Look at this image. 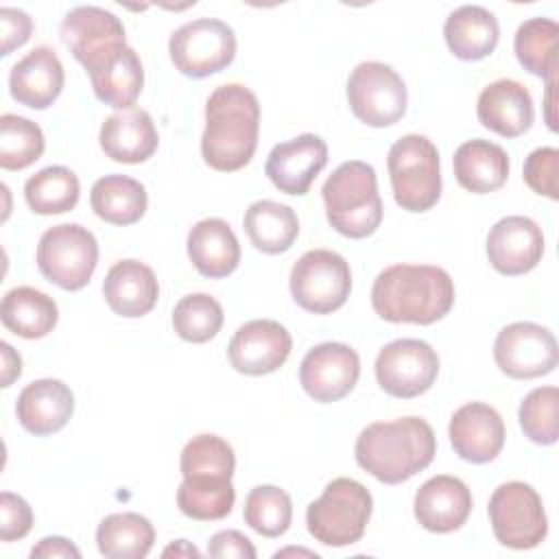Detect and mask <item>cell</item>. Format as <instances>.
<instances>
[{"instance_id":"cell-1","label":"cell","mask_w":559,"mask_h":559,"mask_svg":"<svg viewBox=\"0 0 559 559\" xmlns=\"http://www.w3.org/2000/svg\"><path fill=\"white\" fill-rule=\"evenodd\" d=\"M258 96L242 83L218 85L205 103V129L201 135L205 164L221 173L245 168L258 148Z\"/></svg>"},{"instance_id":"cell-2","label":"cell","mask_w":559,"mask_h":559,"mask_svg":"<svg viewBox=\"0 0 559 559\" xmlns=\"http://www.w3.org/2000/svg\"><path fill=\"white\" fill-rule=\"evenodd\" d=\"M371 306L384 321L430 325L452 310L454 282L441 266L393 264L376 277Z\"/></svg>"},{"instance_id":"cell-3","label":"cell","mask_w":559,"mask_h":559,"mask_svg":"<svg viewBox=\"0 0 559 559\" xmlns=\"http://www.w3.org/2000/svg\"><path fill=\"white\" fill-rule=\"evenodd\" d=\"M356 463L384 485H400L426 469L437 454V439L421 417L373 421L356 439Z\"/></svg>"},{"instance_id":"cell-4","label":"cell","mask_w":559,"mask_h":559,"mask_svg":"<svg viewBox=\"0 0 559 559\" xmlns=\"http://www.w3.org/2000/svg\"><path fill=\"white\" fill-rule=\"evenodd\" d=\"M328 223L347 238H367L382 223V199L371 164L349 159L323 183Z\"/></svg>"},{"instance_id":"cell-5","label":"cell","mask_w":559,"mask_h":559,"mask_svg":"<svg viewBox=\"0 0 559 559\" xmlns=\"http://www.w3.org/2000/svg\"><path fill=\"white\" fill-rule=\"evenodd\" d=\"M371 511L373 498L362 483L345 476L334 478L325 485L323 493L308 504V533L332 548L352 546L365 535Z\"/></svg>"},{"instance_id":"cell-6","label":"cell","mask_w":559,"mask_h":559,"mask_svg":"<svg viewBox=\"0 0 559 559\" xmlns=\"http://www.w3.org/2000/svg\"><path fill=\"white\" fill-rule=\"evenodd\" d=\"M395 203L406 212H426L441 197L437 146L419 133L402 135L386 157Z\"/></svg>"},{"instance_id":"cell-7","label":"cell","mask_w":559,"mask_h":559,"mask_svg":"<svg viewBox=\"0 0 559 559\" xmlns=\"http://www.w3.org/2000/svg\"><path fill=\"white\" fill-rule=\"evenodd\" d=\"M98 264V242L94 234L76 223L46 229L37 245V266L41 275L63 290L83 288Z\"/></svg>"},{"instance_id":"cell-8","label":"cell","mask_w":559,"mask_h":559,"mask_svg":"<svg viewBox=\"0 0 559 559\" xmlns=\"http://www.w3.org/2000/svg\"><path fill=\"white\" fill-rule=\"evenodd\" d=\"M489 522L496 539L513 550L535 548L548 533L544 502L539 493L522 480L496 487L489 498Z\"/></svg>"},{"instance_id":"cell-9","label":"cell","mask_w":559,"mask_h":559,"mask_svg":"<svg viewBox=\"0 0 559 559\" xmlns=\"http://www.w3.org/2000/svg\"><path fill=\"white\" fill-rule=\"evenodd\" d=\"M352 290L347 260L330 249L306 251L290 269V295L312 314L338 310Z\"/></svg>"},{"instance_id":"cell-10","label":"cell","mask_w":559,"mask_h":559,"mask_svg":"<svg viewBox=\"0 0 559 559\" xmlns=\"http://www.w3.org/2000/svg\"><path fill=\"white\" fill-rule=\"evenodd\" d=\"M168 52L175 68L192 79H205L225 70L236 57L231 26L214 17H199L173 31Z\"/></svg>"},{"instance_id":"cell-11","label":"cell","mask_w":559,"mask_h":559,"mask_svg":"<svg viewBox=\"0 0 559 559\" xmlns=\"http://www.w3.org/2000/svg\"><path fill=\"white\" fill-rule=\"evenodd\" d=\"M352 114L367 127H391L406 114V85L386 63L362 61L347 79Z\"/></svg>"},{"instance_id":"cell-12","label":"cell","mask_w":559,"mask_h":559,"mask_svg":"<svg viewBox=\"0 0 559 559\" xmlns=\"http://www.w3.org/2000/svg\"><path fill=\"white\" fill-rule=\"evenodd\" d=\"M439 373L437 352L419 338L386 343L376 358V380L393 397L411 400L426 393Z\"/></svg>"},{"instance_id":"cell-13","label":"cell","mask_w":559,"mask_h":559,"mask_svg":"<svg viewBox=\"0 0 559 559\" xmlns=\"http://www.w3.org/2000/svg\"><path fill=\"white\" fill-rule=\"evenodd\" d=\"M493 360L509 378L531 380L557 367L559 349L548 328L533 321H515L498 332Z\"/></svg>"},{"instance_id":"cell-14","label":"cell","mask_w":559,"mask_h":559,"mask_svg":"<svg viewBox=\"0 0 559 559\" xmlns=\"http://www.w3.org/2000/svg\"><path fill=\"white\" fill-rule=\"evenodd\" d=\"M360 358L345 343H321L312 347L299 365L304 391L321 404L338 402L358 382Z\"/></svg>"},{"instance_id":"cell-15","label":"cell","mask_w":559,"mask_h":559,"mask_svg":"<svg viewBox=\"0 0 559 559\" xmlns=\"http://www.w3.org/2000/svg\"><path fill=\"white\" fill-rule=\"evenodd\" d=\"M94 96L116 109H131L144 87V68L127 44H114L83 63Z\"/></svg>"},{"instance_id":"cell-16","label":"cell","mask_w":559,"mask_h":559,"mask_svg":"<svg viewBox=\"0 0 559 559\" xmlns=\"http://www.w3.org/2000/svg\"><path fill=\"white\" fill-rule=\"evenodd\" d=\"M293 349L290 332L271 319H253L236 330L227 358L238 373L264 376L280 369Z\"/></svg>"},{"instance_id":"cell-17","label":"cell","mask_w":559,"mask_h":559,"mask_svg":"<svg viewBox=\"0 0 559 559\" xmlns=\"http://www.w3.org/2000/svg\"><path fill=\"white\" fill-rule=\"evenodd\" d=\"M328 164V146L314 133H301L275 144L266 157L264 173L271 183L286 194L301 197Z\"/></svg>"},{"instance_id":"cell-18","label":"cell","mask_w":559,"mask_h":559,"mask_svg":"<svg viewBox=\"0 0 559 559\" xmlns=\"http://www.w3.org/2000/svg\"><path fill=\"white\" fill-rule=\"evenodd\" d=\"M544 255L542 227L528 216H504L487 234V258L502 275H524Z\"/></svg>"},{"instance_id":"cell-19","label":"cell","mask_w":559,"mask_h":559,"mask_svg":"<svg viewBox=\"0 0 559 559\" xmlns=\"http://www.w3.org/2000/svg\"><path fill=\"white\" fill-rule=\"evenodd\" d=\"M454 452L469 463L493 461L504 445V421L500 413L483 402H467L454 411L448 426Z\"/></svg>"},{"instance_id":"cell-20","label":"cell","mask_w":559,"mask_h":559,"mask_svg":"<svg viewBox=\"0 0 559 559\" xmlns=\"http://www.w3.org/2000/svg\"><path fill=\"white\" fill-rule=\"evenodd\" d=\"M415 518L430 533H452L461 528L472 513V493L467 485L448 474L428 478L415 493Z\"/></svg>"},{"instance_id":"cell-21","label":"cell","mask_w":559,"mask_h":559,"mask_svg":"<svg viewBox=\"0 0 559 559\" xmlns=\"http://www.w3.org/2000/svg\"><path fill=\"white\" fill-rule=\"evenodd\" d=\"M476 116L485 129L502 138H518L531 129L535 118L531 92L513 79H498L483 87Z\"/></svg>"},{"instance_id":"cell-22","label":"cell","mask_w":559,"mask_h":559,"mask_svg":"<svg viewBox=\"0 0 559 559\" xmlns=\"http://www.w3.org/2000/svg\"><path fill=\"white\" fill-rule=\"evenodd\" d=\"M63 81V63L57 52L48 46H37L11 68L9 92L24 107L46 109L59 98Z\"/></svg>"},{"instance_id":"cell-23","label":"cell","mask_w":559,"mask_h":559,"mask_svg":"<svg viewBox=\"0 0 559 559\" xmlns=\"http://www.w3.org/2000/svg\"><path fill=\"white\" fill-rule=\"evenodd\" d=\"M74 411V395L68 384L41 378L22 389L15 402V415L24 430L46 437L61 430Z\"/></svg>"},{"instance_id":"cell-24","label":"cell","mask_w":559,"mask_h":559,"mask_svg":"<svg viewBox=\"0 0 559 559\" xmlns=\"http://www.w3.org/2000/svg\"><path fill=\"white\" fill-rule=\"evenodd\" d=\"M100 148L120 164L146 162L159 144L157 129L148 111L140 107L122 109L105 118L100 127Z\"/></svg>"},{"instance_id":"cell-25","label":"cell","mask_w":559,"mask_h":559,"mask_svg":"<svg viewBox=\"0 0 559 559\" xmlns=\"http://www.w3.org/2000/svg\"><path fill=\"white\" fill-rule=\"evenodd\" d=\"M103 297L107 306L127 319L148 314L159 297V284L151 266L140 260L116 262L103 282Z\"/></svg>"},{"instance_id":"cell-26","label":"cell","mask_w":559,"mask_h":559,"mask_svg":"<svg viewBox=\"0 0 559 559\" xmlns=\"http://www.w3.org/2000/svg\"><path fill=\"white\" fill-rule=\"evenodd\" d=\"M59 33L81 66L114 44H127L122 22L111 11L92 4L72 9L63 17Z\"/></svg>"},{"instance_id":"cell-27","label":"cell","mask_w":559,"mask_h":559,"mask_svg":"<svg viewBox=\"0 0 559 559\" xmlns=\"http://www.w3.org/2000/svg\"><path fill=\"white\" fill-rule=\"evenodd\" d=\"M443 37L450 52L463 61H478L489 57L500 37L498 20L491 11L478 4L454 9L443 24Z\"/></svg>"},{"instance_id":"cell-28","label":"cell","mask_w":559,"mask_h":559,"mask_svg":"<svg viewBox=\"0 0 559 559\" xmlns=\"http://www.w3.org/2000/svg\"><path fill=\"white\" fill-rule=\"evenodd\" d=\"M188 258L205 277H227L238 269L240 245L229 223L203 218L188 234Z\"/></svg>"},{"instance_id":"cell-29","label":"cell","mask_w":559,"mask_h":559,"mask_svg":"<svg viewBox=\"0 0 559 559\" xmlns=\"http://www.w3.org/2000/svg\"><path fill=\"white\" fill-rule=\"evenodd\" d=\"M454 177L461 188L487 194L504 186L509 177V155L489 140H467L454 153Z\"/></svg>"},{"instance_id":"cell-30","label":"cell","mask_w":559,"mask_h":559,"mask_svg":"<svg viewBox=\"0 0 559 559\" xmlns=\"http://www.w3.org/2000/svg\"><path fill=\"white\" fill-rule=\"evenodd\" d=\"M2 325L22 338H41L50 334L59 319L55 299L33 286L11 288L0 306Z\"/></svg>"},{"instance_id":"cell-31","label":"cell","mask_w":559,"mask_h":559,"mask_svg":"<svg viewBox=\"0 0 559 559\" xmlns=\"http://www.w3.org/2000/svg\"><path fill=\"white\" fill-rule=\"evenodd\" d=\"M90 203L100 221L124 227L144 216L148 197L138 179L127 175H105L92 186Z\"/></svg>"},{"instance_id":"cell-32","label":"cell","mask_w":559,"mask_h":559,"mask_svg":"<svg viewBox=\"0 0 559 559\" xmlns=\"http://www.w3.org/2000/svg\"><path fill=\"white\" fill-rule=\"evenodd\" d=\"M245 231L251 245L262 253H284L299 236V218L293 207L262 199L245 212Z\"/></svg>"},{"instance_id":"cell-33","label":"cell","mask_w":559,"mask_h":559,"mask_svg":"<svg viewBox=\"0 0 559 559\" xmlns=\"http://www.w3.org/2000/svg\"><path fill=\"white\" fill-rule=\"evenodd\" d=\"M155 542L153 524L133 511L111 513L96 528L98 552L107 559H142Z\"/></svg>"},{"instance_id":"cell-34","label":"cell","mask_w":559,"mask_h":559,"mask_svg":"<svg viewBox=\"0 0 559 559\" xmlns=\"http://www.w3.org/2000/svg\"><path fill=\"white\" fill-rule=\"evenodd\" d=\"M557 44L559 26L555 20L548 17H531L522 22L513 39L515 57L522 68L535 76H546L548 81L555 79L559 66Z\"/></svg>"},{"instance_id":"cell-35","label":"cell","mask_w":559,"mask_h":559,"mask_svg":"<svg viewBox=\"0 0 559 559\" xmlns=\"http://www.w3.org/2000/svg\"><path fill=\"white\" fill-rule=\"evenodd\" d=\"M79 177L66 166H48L24 183V199L35 214L50 216L70 212L79 203Z\"/></svg>"},{"instance_id":"cell-36","label":"cell","mask_w":559,"mask_h":559,"mask_svg":"<svg viewBox=\"0 0 559 559\" xmlns=\"http://www.w3.org/2000/svg\"><path fill=\"white\" fill-rule=\"evenodd\" d=\"M234 500L231 478H183L177 489L179 511L201 522L223 520L231 513Z\"/></svg>"},{"instance_id":"cell-37","label":"cell","mask_w":559,"mask_h":559,"mask_svg":"<svg viewBox=\"0 0 559 559\" xmlns=\"http://www.w3.org/2000/svg\"><path fill=\"white\" fill-rule=\"evenodd\" d=\"M46 148L44 133L37 122L4 114L0 118V166L4 170H24L35 164Z\"/></svg>"},{"instance_id":"cell-38","label":"cell","mask_w":559,"mask_h":559,"mask_svg":"<svg viewBox=\"0 0 559 559\" xmlns=\"http://www.w3.org/2000/svg\"><path fill=\"white\" fill-rule=\"evenodd\" d=\"M179 467L183 478H231L234 448L218 435H197L183 445Z\"/></svg>"},{"instance_id":"cell-39","label":"cell","mask_w":559,"mask_h":559,"mask_svg":"<svg viewBox=\"0 0 559 559\" xmlns=\"http://www.w3.org/2000/svg\"><path fill=\"white\" fill-rule=\"evenodd\" d=\"M245 522L264 537H280L290 528L293 502L290 496L275 485H258L247 493Z\"/></svg>"},{"instance_id":"cell-40","label":"cell","mask_w":559,"mask_h":559,"mask_svg":"<svg viewBox=\"0 0 559 559\" xmlns=\"http://www.w3.org/2000/svg\"><path fill=\"white\" fill-rule=\"evenodd\" d=\"M223 325V308L207 293H192L177 301L173 310V328L188 343H207Z\"/></svg>"},{"instance_id":"cell-41","label":"cell","mask_w":559,"mask_h":559,"mask_svg":"<svg viewBox=\"0 0 559 559\" xmlns=\"http://www.w3.org/2000/svg\"><path fill=\"white\" fill-rule=\"evenodd\" d=\"M559 391L557 386H537L520 404L518 419L524 435L537 445H552L559 439Z\"/></svg>"},{"instance_id":"cell-42","label":"cell","mask_w":559,"mask_h":559,"mask_svg":"<svg viewBox=\"0 0 559 559\" xmlns=\"http://www.w3.org/2000/svg\"><path fill=\"white\" fill-rule=\"evenodd\" d=\"M557 170H559V151L555 146H542L526 157L524 181L533 192L557 201L559 199Z\"/></svg>"},{"instance_id":"cell-43","label":"cell","mask_w":559,"mask_h":559,"mask_svg":"<svg viewBox=\"0 0 559 559\" xmlns=\"http://www.w3.org/2000/svg\"><path fill=\"white\" fill-rule=\"evenodd\" d=\"M33 528V511L28 502L11 491L0 493V539L13 542L28 535Z\"/></svg>"},{"instance_id":"cell-44","label":"cell","mask_w":559,"mask_h":559,"mask_svg":"<svg viewBox=\"0 0 559 559\" xmlns=\"http://www.w3.org/2000/svg\"><path fill=\"white\" fill-rule=\"evenodd\" d=\"M0 28H2L0 31V35H2L0 55L9 57L15 48H20L28 41L31 31H33V20L22 9L2 7L0 9Z\"/></svg>"},{"instance_id":"cell-45","label":"cell","mask_w":559,"mask_h":559,"mask_svg":"<svg viewBox=\"0 0 559 559\" xmlns=\"http://www.w3.org/2000/svg\"><path fill=\"white\" fill-rule=\"evenodd\" d=\"M207 555L214 559H255V548L240 531H218L207 542Z\"/></svg>"},{"instance_id":"cell-46","label":"cell","mask_w":559,"mask_h":559,"mask_svg":"<svg viewBox=\"0 0 559 559\" xmlns=\"http://www.w3.org/2000/svg\"><path fill=\"white\" fill-rule=\"evenodd\" d=\"M57 559V557H72V559H79L81 557V550L66 537H44L37 542V546H33L31 550V559Z\"/></svg>"},{"instance_id":"cell-47","label":"cell","mask_w":559,"mask_h":559,"mask_svg":"<svg viewBox=\"0 0 559 559\" xmlns=\"http://www.w3.org/2000/svg\"><path fill=\"white\" fill-rule=\"evenodd\" d=\"M2 349V386H11V382L15 378H20L22 373V358L20 354L13 352V347L9 343H0Z\"/></svg>"},{"instance_id":"cell-48","label":"cell","mask_w":559,"mask_h":559,"mask_svg":"<svg viewBox=\"0 0 559 559\" xmlns=\"http://www.w3.org/2000/svg\"><path fill=\"white\" fill-rule=\"evenodd\" d=\"M164 557H170V555H175V557H201V552L190 544V542H186V539H177L175 544H170L168 548H164V552H162Z\"/></svg>"},{"instance_id":"cell-49","label":"cell","mask_w":559,"mask_h":559,"mask_svg":"<svg viewBox=\"0 0 559 559\" xmlns=\"http://www.w3.org/2000/svg\"><path fill=\"white\" fill-rule=\"evenodd\" d=\"M286 555H306V557H319L317 552H312V550H304V548H286V550H280V552H275V557L280 559V557H286Z\"/></svg>"}]
</instances>
